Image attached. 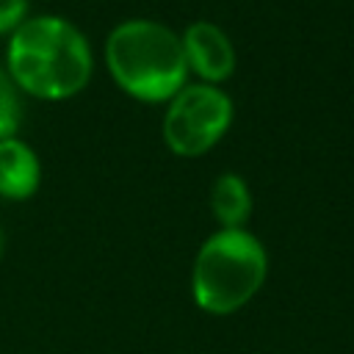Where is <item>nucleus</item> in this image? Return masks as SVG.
I'll return each mask as SVG.
<instances>
[{
  "label": "nucleus",
  "mask_w": 354,
  "mask_h": 354,
  "mask_svg": "<svg viewBox=\"0 0 354 354\" xmlns=\"http://www.w3.org/2000/svg\"><path fill=\"white\" fill-rule=\"evenodd\" d=\"M3 246H6V238H3V227H0V254H3Z\"/></svg>",
  "instance_id": "10"
},
{
  "label": "nucleus",
  "mask_w": 354,
  "mask_h": 354,
  "mask_svg": "<svg viewBox=\"0 0 354 354\" xmlns=\"http://www.w3.org/2000/svg\"><path fill=\"white\" fill-rule=\"evenodd\" d=\"M268 279V252L249 230H213L191 263V299L216 318L243 310Z\"/></svg>",
  "instance_id": "3"
},
{
  "label": "nucleus",
  "mask_w": 354,
  "mask_h": 354,
  "mask_svg": "<svg viewBox=\"0 0 354 354\" xmlns=\"http://www.w3.org/2000/svg\"><path fill=\"white\" fill-rule=\"evenodd\" d=\"M188 77L210 86H224L238 66V53L230 33L213 19H194L180 30Z\"/></svg>",
  "instance_id": "5"
},
{
  "label": "nucleus",
  "mask_w": 354,
  "mask_h": 354,
  "mask_svg": "<svg viewBox=\"0 0 354 354\" xmlns=\"http://www.w3.org/2000/svg\"><path fill=\"white\" fill-rule=\"evenodd\" d=\"M235 122V102L224 86L188 80L166 105L160 138L177 158H202L221 144Z\"/></svg>",
  "instance_id": "4"
},
{
  "label": "nucleus",
  "mask_w": 354,
  "mask_h": 354,
  "mask_svg": "<svg viewBox=\"0 0 354 354\" xmlns=\"http://www.w3.org/2000/svg\"><path fill=\"white\" fill-rule=\"evenodd\" d=\"M102 66L122 94L144 105H166L191 80L180 30L152 17L116 22L102 41Z\"/></svg>",
  "instance_id": "2"
},
{
  "label": "nucleus",
  "mask_w": 354,
  "mask_h": 354,
  "mask_svg": "<svg viewBox=\"0 0 354 354\" xmlns=\"http://www.w3.org/2000/svg\"><path fill=\"white\" fill-rule=\"evenodd\" d=\"M30 14V0H0V36L8 39Z\"/></svg>",
  "instance_id": "9"
},
{
  "label": "nucleus",
  "mask_w": 354,
  "mask_h": 354,
  "mask_svg": "<svg viewBox=\"0 0 354 354\" xmlns=\"http://www.w3.org/2000/svg\"><path fill=\"white\" fill-rule=\"evenodd\" d=\"M94 66L88 36L61 14H30L6 39V75L25 97L41 102L77 97L91 83Z\"/></svg>",
  "instance_id": "1"
},
{
  "label": "nucleus",
  "mask_w": 354,
  "mask_h": 354,
  "mask_svg": "<svg viewBox=\"0 0 354 354\" xmlns=\"http://www.w3.org/2000/svg\"><path fill=\"white\" fill-rule=\"evenodd\" d=\"M22 91L14 86V80L6 75V69H0V138H11L19 136L22 127Z\"/></svg>",
  "instance_id": "8"
},
{
  "label": "nucleus",
  "mask_w": 354,
  "mask_h": 354,
  "mask_svg": "<svg viewBox=\"0 0 354 354\" xmlns=\"http://www.w3.org/2000/svg\"><path fill=\"white\" fill-rule=\"evenodd\" d=\"M41 185L39 152L19 136L0 138V196L8 202L30 199Z\"/></svg>",
  "instance_id": "6"
},
{
  "label": "nucleus",
  "mask_w": 354,
  "mask_h": 354,
  "mask_svg": "<svg viewBox=\"0 0 354 354\" xmlns=\"http://www.w3.org/2000/svg\"><path fill=\"white\" fill-rule=\"evenodd\" d=\"M210 216L218 230H241L249 227L252 210H254V196L243 174L238 171H221L210 183L207 194Z\"/></svg>",
  "instance_id": "7"
}]
</instances>
